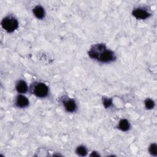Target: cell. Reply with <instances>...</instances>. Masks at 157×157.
Returning a JSON list of instances; mask_svg holds the SVG:
<instances>
[{"label":"cell","instance_id":"1","mask_svg":"<svg viewBox=\"0 0 157 157\" xmlns=\"http://www.w3.org/2000/svg\"><path fill=\"white\" fill-rule=\"evenodd\" d=\"M89 57L101 64H109L117 59L115 53L109 48L104 43H97L91 45L88 51Z\"/></svg>","mask_w":157,"mask_h":157},{"label":"cell","instance_id":"2","mask_svg":"<svg viewBox=\"0 0 157 157\" xmlns=\"http://www.w3.org/2000/svg\"><path fill=\"white\" fill-rule=\"evenodd\" d=\"M30 93L38 98H45L49 94L48 86L42 82H34L29 88Z\"/></svg>","mask_w":157,"mask_h":157},{"label":"cell","instance_id":"3","mask_svg":"<svg viewBox=\"0 0 157 157\" xmlns=\"http://www.w3.org/2000/svg\"><path fill=\"white\" fill-rule=\"evenodd\" d=\"M1 25L2 29L9 33H13L19 26L18 19L13 15H8L4 17Z\"/></svg>","mask_w":157,"mask_h":157},{"label":"cell","instance_id":"4","mask_svg":"<svg viewBox=\"0 0 157 157\" xmlns=\"http://www.w3.org/2000/svg\"><path fill=\"white\" fill-rule=\"evenodd\" d=\"M59 101L66 112L68 113H75L77 112L78 106L74 99L67 95H63L59 98Z\"/></svg>","mask_w":157,"mask_h":157},{"label":"cell","instance_id":"5","mask_svg":"<svg viewBox=\"0 0 157 157\" xmlns=\"http://www.w3.org/2000/svg\"><path fill=\"white\" fill-rule=\"evenodd\" d=\"M132 15L137 20H146L151 16V13L146 7H138L132 10Z\"/></svg>","mask_w":157,"mask_h":157},{"label":"cell","instance_id":"6","mask_svg":"<svg viewBox=\"0 0 157 157\" xmlns=\"http://www.w3.org/2000/svg\"><path fill=\"white\" fill-rule=\"evenodd\" d=\"M14 105L18 109H25L29 106V101L28 98L23 94H18L15 98Z\"/></svg>","mask_w":157,"mask_h":157},{"label":"cell","instance_id":"7","mask_svg":"<svg viewBox=\"0 0 157 157\" xmlns=\"http://www.w3.org/2000/svg\"><path fill=\"white\" fill-rule=\"evenodd\" d=\"M32 11L34 16H35V17L38 20H43L45 17V10L41 5L35 6Z\"/></svg>","mask_w":157,"mask_h":157},{"label":"cell","instance_id":"8","mask_svg":"<svg viewBox=\"0 0 157 157\" xmlns=\"http://www.w3.org/2000/svg\"><path fill=\"white\" fill-rule=\"evenodd\" d=\"M15 90L18 94L26 93L29 90L27 83L24 80H18L15 83Z\"/></svg>","mask_w":157,"mask_h":157},{"label":"cell","instance_id":"9","mask_svg":"<svg viewBox=\"0 0 157 157\" xmlns=\"http://www.w3.org/2000/svg\"><path fill=\"white\" fill-rule=\"evenodd\" d=\"M131 127V125L129 120L126 118H122L119 121L117 128L123 132H127L129 131Z\"/></svg>","mask_w":157,"mask_h":157},{"label":"cell","instance_id":"10","mask_svg":"<svg viewBox=\"0 0 157 157\" xmlns=\"http://www.w3.org/2000/svg\"><path fill=\"white\" fill-rule=\"evenodd\" d=\"M75 152L78 156H85L88 154V148L84 145H80L76 147Z\"/></svg>","mask_w":157,"mask_h":157},{"label":"cell","instance_id":"11","mask_svg":"<svg viewBox=\"0 0 157 157\" xmlns=\"http://www.w3.org/2000/svg\"><path fill=\"white\" fill-rule=\"evenodd\" d=\"M144 105L147 110H151L155 108V102L151 98H146L144 101Z\"/></svg>","mask_w":157,"mask_h":157},{"label":"cell","instance_id":"12","mask_svg":"<svg viewBox=\"0 0 157 157\" xmlns=\"http://www.w3.org/2000/svg\"><path fill=\"white\" fill-rule=\"evenodd\" d=\"M148 151L151 155L153 156H157V145L156 143H152L148 147Z\"/></svg>","mask_w":157,"mask_h":157},{"label":"cell","instance_id":"13","mask_svg":"<svg viewBox=\"0 0 157 157\" xmlns=\"http://www.w3.org/2000/svg\"><path fill=\"white\" fill-rule=\"evenodd\" d=\"M102 104L105 109L109 108L112 105V99L109 98H102Z\"/></svg>","mask_w":157,"mask_h":157},{"label":"cell","instance_id":"14","mask_svg":"<svg viewBox=\"0 0 157 157\" xmlns=\"http://www.w3.org/2000/svg\"><path fill=\"white\" fill-rule=\"evenodd\" d=\"M90 156H96V157H98V156H100V155H99L97 151H93L90 153Z\"/></svg>","mask_w":157,"mask_h":157}]
</instances>
